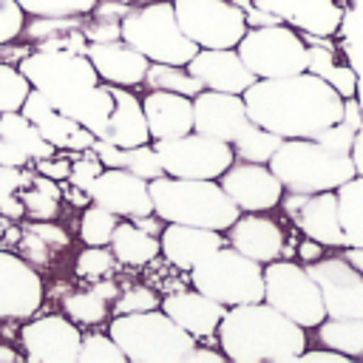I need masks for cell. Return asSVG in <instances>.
<instances>
[{"label": "cell", "mask_w": 363, "mask_h": 363, "mask_svg": "<svg viewBox=\"0 0 363 363\" xmlns=\"http://www.w3.org/2000/svg\"><path fill=\"white\" fill-rule=\"evenodd\" d=\"M0 136L6 142H11L17 150H23L31 162L37 159H45V156H54L57 147L40 133V128L23 113V111H9V113H0Z\"/></svg>", "instance_id": "30"}, {"label": "cell", "mask_w": 363, "mask_h": 363, "mask_svg": "<svg viewBox=\"0 0 363 363\" xmlns=\"http://www.w3.org/2000/svg\"><path fill=\"white\" fill-rule=\"evenodd\" d=\"M122 3H130V6H136V3H139V0H122Z\"/></svg>", "instance_id": "62"}, {"label": "cell", "mask_w": 363, "mask_h": 363, "mask_svg": "<svg viewBox=\"0 0 363 363\" xmlns=\"http://www.w3.org/2000/svg\"><path fill=\"white\" fill-rule=\"evenodd\" d=\"M113 261H116V255H113L111 247H88L85 244V250L77 255V267L74 269H77L79 278L99 281L113 269Z\"/></svg>", "instance_id": "43"}, {"label": "cell", "mask_w": 363, "mask_h": 363, "mask_svg": "<svg viewBox=\"0 0 363 363\" xmlns=\"http://www.w3.org/2000/svg\"><path fill=\"white\" fill-rule=\"evenodd\" d=\"M335 193L346 247H363V176H352Z\"/></svg>", "instance_id": "33"}, {"label": "cell", "mask_w": 363, "mask_h": 363, "mask_svg": "<svg viewBox=\"0 0 363 363\" xmlns=\"http://www.w3.org/2000/svg\"><path fill=\"white\" fill-rule=\"evenodd\" d=\"M43 303V278L31 261L0 250V320L31 318Z\"/></svg>", "instance_id": "18"}, {"label": "cell", "mask_w": 363, "mask_h": 363, "mask_svg": "<svg viewBox=\"0 0 363 363\" xmlns=\"http://www.w3.org/2000/svg\"><path fill=\"white\" fill-rule=\"evenodd\" d=\"M31 159L23 153V150H17L11 142H6L3 136H0V164H11V167H26Z\"/></svg>", "instance_id": "55"}, {"label": "cell", "mask_w": 363, "mask_h": 363, "mask_svg": "<svg viewBox=\"0 0 363 363\" xmlns=\"http://www.w3.org/2000/svg\"><path fill=\"white\" fill-rule=\"evenodd\" d=\"M298 363H352V357H346L329 346H318V349H303Z\"/></svg>", "instance_id": "53"}, {"label": "cell", "mask_w": 363, "mask_h": 363, "mask_svg": "<svg viewBox=\"0 0 363 363\" xmlns=\"http://www.w3.org/2000/svg\"><path fill=\"white\" fill-rule=\"evenodd\" d=\"M108 247L113 250L116 261L119 264H128V267H145V264H150L162 252L159 235H150L133 218H125V221L116 224L113 238H111Z\"/></svg>", "instance_id": "29"}, {"label": "cell", "mask_w": 363, "mask_h": 363, "mask_svg": "<svg viewBox=\"0 0 363 363\" xmlns=\"http://www.w3.org/2000/svg\"><path fill=\"white\" fill-rule=\"evenodd\" d=\"M173 11L199 48H235L250 28L244 9L233 0H173Z\"/></svg>", "instance_id": "12"}, {"label": "cell", "mask_w": 363, "mask_h": 363, "mask_svg": "<svg viewBox=\"0 0 363 363\" xmlns=\"http://www.w3.org/2000/svg\"><path fill=\"white\" fill-rule=\"evenodd\" d=\"M278 207H284V213L295 221V227L306 238L323 244L326 250H343L346 247L335 190H323V193H292V190H286Z\"/></svg>", "instance_id": "14"}, {"label": "cell", "mask_w": 363, "mask_h": 363, "mask_svg": "<svg viewBox=\"0 0 363 363\" xmlns=\"http://www.w3.org/2000/svg\"><path fill=\"white\" fill-rule=\"evenodd\" d=\"M184 332H190L196 340H204V337H216L218 332V323L227 312L224 303L207 298L204 292H199L196 286L193 289H182V292H170L162 298L159 303Z\"/></svg>", "instance_id": "24"}, {"label": "cell", "mask_w": 363, "mask_h": 363, "mask_svg": "<svg viewBox=\"0 0 363 363\" xmlns=\"http://www.w3.org/2000/svg\"><path fill=\"white\" fill-rule=\"evenodd\" d=\"M17 65L28 77L31 88L45 94L57 111L77 119L96 136L105 133L113 111V94L111 85L99 79L88 54L34 48Z\"/></svg>", "instance_id": "2"}, {"label": "cell", "mask_w": 363, "mask_h": 363, "mask_svg": "<svg viewBox=\"0 0 363 363\" xmlns=\"http://www.w3.org/2000/svg\"><path fill=\"white\" fill-rule=\"evenodd\" d=\"M20 343L31 363H77L82 332L68 315H45L20 329Z\"/></svg>", "instance_id": "16"}, {"label": "cell", "mask_w": 363, "mask_h": 363, "mask_svg": "<svg viewBox=\"0 0 363 363\" xmlns=\"http://www.w3.org/2000/svg\"><path fill=\"white\" fill-rule=\"evenodd\" d=\"M318 281L326 318H363V272L340 252L306 264Z\"/></svg>", "instance_id": "13"}, {"label": "cell", "mask_w": 363, "mask_h": 363, "mask_svg": "<svg viewBox=\"0 0 363 363\" xmlns=\"http://www.w3.org/2000/svg\"><path fill=\"white\" fill-rule=\"evenodd\" d=\"M227 244L238 252L250 255L258 264H269L275 258H286V235L281 224L269 213H241L227 230Z\"/></svg>", "instance_id": "19"}, {"label": "cell", "mask_w": 363, "mask_h": 363, "mask_svg": "<svg viewBox=\"0 0 363 363\" xmlns=\"http://www.w3.org/2000/svg\"><path fill=\"white\" fill-rule=\"evenodd\" d=\"M343 122H346V125H352L357 133L363 130V113H360V108H357V99H354V96H349V99L343 102Z\"/></svg>", "instance_id": "56"}, {"label": "cell", "mask_w": 363, "mask_h": 363, "mask_svg": "<svg viewBox=\"0 0 363 363\" xmlns=\"http://www.w3.org/2000/svg\"><path fill=\"white\" fill-rule=\"evenodd\" d=\"M122 40L142 51L150 62L187 65L199 51V45L182 31L173 0L130 6V11L122 17Z\"/></svg>", "instance_id": "7"}, {"label": "cell", "mask_w": 363, "mask_h": 363, "mask_svg": "<svg viewBox=\"0 0 363 363\" xmlns=\"http://www.w3.org/2000/svg\"><path fill=\"white\" fill-rule=\"evenodd\" d=\"M26 230L37 233V235H40L45 244H51V247H65V244H68V233H65L62 227L51 224V221H34V224H26Z\"/></svg>", "instance_id": "51"}, {"label": "cell", "mask_w": 363, "mask_h": 363, "mask_svg": "<svg viewBox=\"0 0 363 363\" xmlns=\"http://www.w3.org/2000/svg\"><path fill=\"white\" fill-rule=\"evenodd\" d=\"M309 71L318 74L320 79H326L343 99H349V96L357 94V77H354V71L346 62L337 60V51L329 43L309 45Z\"/></svg>", "instance_id": "31"}, {"label": "cell", "mask_w": 363, "mask_h": 363, "mask_svg": "<svg viewBox=\"0 0 363 363\" xmlns=\"http://www.w3.org/2000/svg\"><path fill=\"white\" fill-rule=\"evenodd\" d=\"M230 363H298L306 349V329L267 301L230 306L216 332Z\"/></svg>", "instance_id": "3"}, {"label": "cell", "mask_w": 363, "mask_h": 363, "mask_svg": "<svg viewBox=\"0 0 363 363\" xmlns=\"http://www.w3.org/2000/svg\"><path fill=\"white\" fill-rule=\"evenodd\" d=\"M102 162H99V156L94 153V147H88V150H77V159L71 162V176H68V182L77 187V190H82V193H88V187H91V182L102 173Z\"/></svg>", "instance_id": "44"}, {"label": "cell", "mask_w": 363, "mask_h": 363, "mask_svg": "<svg viewBox=\"0 0 363 363\" xmlns=\"http://www.w3.org/2000/svg\"><path fill=\"white\" fill-rule=\"evenodd\" d=\"M162 301L150 286H130L125 292H119L116 303H113V315H125V312H145V309H156Z\"/></svg>", "instance_id": "46"}, {"label": "cell", "mask_w": 363, "mask_h": 363, "mask_svg": "<svg viewBox=\"0 0 363 363\" xmlns=\"http://www.w3.org/2000/svg\"><path fill=\"white\" fill-rule=\"evenodd\" d=\"M264 301L303 329H315L326 318L318 281L309 275L306 264L292 258H275L264 264Z\"/></svg>", "instance_id": "10"}, {"label": "cell", "mask_w": 363, "mask_h": 363, "mask_svg": "<svg viewBox=\"0 0 363 363\" xmlns=\"http://www.w3.org/2000/svg\"><path fill=\"white\" fill-rule=\"evenodd\" d=\"M119 224V216L99 207V204H88L82 210V218H79V238L82 244L88 247H108L111 238H113V230Z\"/></svg>", "instance_id": "37"}, {"label": "cell", "mask_w": 363, "mask_h": 363, "mask_svg": "<svg viewBox=\"0 0 363 363\" xmlns=\"http://www.w3.org/2000/svg\"><path fill=\"white\" fill-rule=\"evenodd\" d=\"M281 136L278 133H272V130H267V128H261L258 122H247L241 130H238V136L230 142L233 145V150H235V159H244V162H264V164H269V159H272V153L281 147Z\"/></svg>", "instance_id": "34"}, {"label": "cell", "mask_w": 363, "mask_h": 363, "mask_svg": "<svg viewBox=\"0 0 363 363\" xmlns=\"http://www.w3.org/2000/svg\"><path fill=\"white\" fill-rule=\"evenodd\" d=\"M31 182L28 173H23V167H11V164H0V216L6 218H20L26 213L17 190L26 187Z\"/></svg>", "instance_id": "40"}, {"label": "cell", "mask_w": 363, "mask_h": 363, "mask_svg": "<svg viewBox=\"0 0 363 363\" xmlns=\"http://www.w3.org/2000/svg\"><path fill=\"white\" fill-rule=\"evenodd\" d=\"M34 164H37V173H43L48 179H57V182H68V176H71V162L68 159L54 162V156H45V159H37Z\"/></svg>", "instance_id": "52"}, {"label": "cell", "mask_w": 363, "mask_h": 363, "mask_svg": "<svg viewBox=\"0 0 363 363\" xmlns=\"http://www.w3.org/2000/svg\"><path fill=\"white\" fill-rule=\"evenodd\" d=\"M247 122L250 113L241 94L204 88L201 94L193 96V130L199 133H207L221 142H233Z\"/></svg>", "instance_id": "20"}, {"label": "cell", "mask_w": 363, "mask_h": 363, "mask_svg": "<svg viewBox=\"0 0 363 363\" xmlns=\"http://www.w3.org/2000/svg\"><path fill=\"white\" fill-rule=\"evenodd\" d=\"M77 363H128V357L119 349V343L111 337V332L108 335L88 332V335H82Z\"/></svg>", "instance_id": "41"}, {"label": "cell", "mask_w": 363, "mask_h": 363, "mask_svg": "<svg viewBox=\"0 0 363 363\" xmlns=\"http://www.w3.org/2000/svg\"><path fill=\"white\" fill-rule=\"evenodd\" d=\"M272 173L281 179L284 190L292 193H323L337 190L354 173L352 153H337L318 139H284L269 159Z\"/></svg>", "instance_id": "6"}, {"label": "cell", "mask_w": 363, "mask_h": 363, "mask_svg": "<svg viewBox=\"0 0 363 363\" xmlns=\"http://www.w3.org/2000/svg\"><path fill=\"white\" fill-rule=\"evenodd\" d=\"M82 14H71V17H34V23H28L23 28L26 37L31 40H45V37H54L60 31H68V28H82Z\"/></svg>", "instance_id": "45"}, {"label": "cell", "mask_w": 363, "mask_h": 363, "mask_svg": "<svg viewBox=\"0 0 363 363\" xmlns=\"http://www.w3.org/2000/svg\"><path fill=\"white\" fill-rule=\"evenodd\" d=\"M20 111L40 128V133H43L57 150H71V153H77V150L94 147V142H96V133H94V130L82 128L77 119H71V116H65L62 111H57V108L45 99V94H40L37 88L28 91V96H26V102H23Z\"/></svg>", "instance_id": "21"}, {"label": "cell", "mask_w": 363, "mask_h": 363, "mask_svg": "<svg viewBox=\"0 0 363 363\" xmlns=\"http://www.w3.org/2000/svg\"><path fill=\"white\" fill-rule=\"evenodd\" d=\"M88 199L119 218H136L153 213L150 182L125 170V167H102V173L91 182Z\"/></svg>", "instance_id": "17"}, {"label": "cell", "mask_w": 363, "mask_h": 363, "mask_svg": "<svg viewBox=\"0 0 363 363\" xmlns=\"http://www.w3.org/2000/svg\"><path fill=\"white\" fill-rule=\"evenodd\" d=\"M352 162H354V173L363 176V130L357 133V139L352 145Z\"/></svg>", "instance_id": "58"}, {"label": "cell", "mask_w": 363, "mask_h": 363, "mask_svg": "<svg viewBox=\"0 0 363 363\" xmlns=\"http://www.w3.org/2000/svg\"><path fill=\"white\" fill-rule=\"evenodd\" d=\"M108 332L130 363H182L199 343L162 306L113 315Z\"/></svg>", "instance_id": "5"}, {"label": "cell", "mask_w": 363, "mask_h": 363, "mask_svg": "<svg viewBox=\"0 0 363 363\" xmlns=\"http://www.w3.org/2000/svg\"><path fill=\"white\" fill-rule=\"evenodd\" d=\"M218 182L241 213H272L286 193L281 179L264 162L235 159Z\"/></svg>", "instance_id": "15"}, {"label": "cell", "mask_w": 363, "mask_h": 363, "mask_svg": "<svg viewBox=\"0 0 363 363\" xmlns=\"http://www.w3.org/2000/svg\"><path fill=\"white\" fill-rule=\"evenodd\" d=\"M17 363V360H23V354H17L11 346H0V363Z\"/></svg>", "instance_id": "61"}, {"label": "cell", "mask_w": 363, "mask_h": 363, "mask_svg": "<svg viewBox=\"0 0 363 363\" xmlns=\"http://www.w3.org/2000/svg\"><path fill=\"white\" fill-rule=\"evenodd\" d=\"M111 94H113V111H111L108 128L99 139L113 142L119 147H136V145L153 142L142 99L130 88H122V85H111Z\"/></svg>", "instance_id": "27"}, {"label": "cell", "mask_w": 363, "mask_h": 363, "mask_svg": "<svg viewBox=\"0 0 363 363\" xmlns=\"http://www.w3.org/2000/svg\"><path fill=\"white\" fill-rule=\"evenodd\" d=\"M323 244H318V241H312V238H306L303 244H301V261L303 264H312V261H318V258H323Z\"/></svg>", "instance_id": "57"}, {"label": "cell", "mask_w": 363, "mask_h": 363, "mask_svg": "<svg viewBox=\"0 0 363 363\" xmlns=\"http://www.w3.org/2000/svg\"><path fill=\"white\" fill-rule=\"evenodd\" d=\"M85 54L94 62V68H96V74H99L102 82L122 85V88L145 85L150 60L142 51H136L130 43H125L122 37L119 40H111V43H88V51Z\"/></svg>", "instance_id": "22"}, {"label": "cell", "mask_w": 363, "mask_h": 363, "mask_svg": "<svg viewBox=\"0 0 363 363\" xmlns=\"http://www.w3.org/2000/svg\"><path fill=\"white\" fill-rule=\"evenodd\" d=\"M187 68L210 91L244 94L255 82V74L247 68L238 48H199L196 57L187 62Z\"/></svg>", "instance_id": "23"}, {"label": "cell", "mask_w": 363, "mask_h": 363, "mask_svg": "<svg viewBox=\"0 0 363 363\" xmlns=\"http://www.w3.org/2000/svg\"><path fill=\"white\" fill-rule=\"evenodd\" d=\"M20 9L31 17H71V14H91L96 0H17Z\"/></svg>", "instance_id": "42"}, {"label": "cell", "mask_w": 363, "mask_h": 363, "mask_svg": "<svg viewBox=\"0 0 363 363\" xmlns=\"http://www.w3.org/2000/svg\"><path fill=\"white\" fill-rule=\"evenodd\" d=\"M94 289H96V292H99L105 301H111V298H116V295H119V286H116L113 281H102V278L94 284Z\"/></svg>", "instance_id": "59"}, {"label": "cell", "mask_w": 363, "mask_h": 363, "mask_svg": "<svg viewBox=\"0 0 363 363\" xmlns=\"http://www.w3.org/2000/svg\"><path fill=\"white\" fill-rule=\"evenodd\" d=\"M315 139H318L320 145H326L329 150H337V153H352V145H354V139H357V130L340 119V122H335V125L323 128V130H320Z\"/></svg>", "instance_id": "48"}, {"label": "cell", "mask_w": 363, "mask_h": 363, "mask_svg": "<svg viewBox=\"0 0 363 363\" xmlns=\"http://www.w3.org/2000/svg\"><path fill=\"white\" fill-rule=\"evenodd\" d=\"M150 199L153 213L164 224H193L224 233L241 216L218 179H179L162 173L150 179Z\"/></svg>", "instance_id": "4"}, {"label": "cell", "mask_w": 363, "mask_h": 363, "mask_svg": "<svg viewBox=\"0 0 363 363\" xmlns=\"http://www.w3.org/2000/svg\"><path fill=\"white\" fill-rule=\"evenodd\" d=\"M28 91H31V82L20 71V65L0 62V113L20 111L26 96H28Z\"/></svg>", "instance_id": "39"}, {"label": "cell", "mask_w": 363, "mask_h": 363, "mask_svg": "<svg viewBox=\"0 0 363 363\" xmlns=\"http://www.w3.org/2000/svg\"><path fill=\"white\" fill-rule=\"evenodd\" d=\"M145 85L147 88H159V91L184 94V96H196V94L204 91L201 79L187 65H173V62H150Z\"/></svg>", "instance_id": "36"}, {"label": "cell", "mask_w": 363, "mask_h": 363, "mask_svg": "<svg viewBox=\"0 0 363 363\" xmlns=\"http://www.w3.org/2000/svg\"><path fill=\"white\" fill-rule=\"evenodd\" d=\"M159 244H162V255L173 267L190 272L213 250L224 247L227 235L221 230H207V227H193V224H164Z\"/></svg>", "instance_id": "25"}, {"label": "cell", "mask_w": 363, "mask_h": 363, "mask_svg": "<svg viewBox=\"0 0 363 363\" xmlns=\"http://www.w3.org/2000/svg\"><path fill=\"white\" fill-rule=\"evenodd\" d=\"M267 11H272L281 23H292L312 31H332L335 28V6L332 0H255Z\"/></svg>", "instance_id": "28"}, {"label": "cell", "mask_w": 363, "mask_h": 363, "mask_svg": "<svg viewBox=\"0 0 363 363\" xmlns=\"http://www.w3.org/2000/svg\"><path fill=\"white\" fill-rule=\"evenodd\" d=\"M48 247H51V244H45L37 233L23 230V235H20V250H23V258H26V261H31V264H45V261H48Z\"/></svg>", "instance_id": "50"}, {"label": "cell", "mask_w": 363, "mask_h": 363, "mask_svg": "<svg viewBox=\"0 0 363 363\" xmlns=\"http://www.w3.org/2000/svg\"><path fill=\"white\" fill-rule=\"evenodd\" d=\"M252 122L281 139H315L323 128L343 119V96L318 74L255 79L244 94Z\"/></svg>", "instance_id": "1"}, {"label": "cell", "mask_w": 363, "mask_h": 363, "mask_svg": "<svg viewBox=\"0 0 363 363\" xmlns=\"http://www.w3.org/2000/svg\"><path fill=\"white\" fill-rule=\"evenodd\" d=\"M182 363H227V354L218 349V352H213V349H201L199 343L184 354V360Z\"/></svg>", "instance_id": "54"}, {"label": "cell", "mask_w": 363, "mask_h": 363, "mask_svg": "<svg viewBox=\"0 0 363 363\" xmlns=\"http://www.w3.org/2000/svg\"><path fill=\"white\" fill-rule=\"evenodd\" d=\"M26 28V11L17 0H0V45L20 37Z\"/></svg>", "instance_id": "47"}, {"label": "cell", "mask_w": 363, "mask_h": 363, "mask_svg": "<svg viewBox=\"0 0 363 363\" xmlns=\"http://www.w3.org/2000/svg\"><path fill=\"white\" fill-rule=\"evenodd\" d=\"M235 48L247 68L255 74V79H275L309 71L306 37L289 23L250 26Z\"/></svg>", "instance_id": "9"}, {"label": "cell", "mask_w": 363, "mask_h": 363, "mask_svg": "<svg viewBox=\"0 0 363 363\" xmlns=\"http://www.w3.org/2000/svg\"><path fill=\"white\" fill-rule=\"evenodd\" d=\"M62 309L65 315L79 323V326H96L108 318V301L96 292V289H85V292H68L62 298Z\"/></svg>", "instance_id": "38"}, {"label": "cell", "mask_w": 363, "mask_h": 363, "mask_svg": "<svg viewBox=\"0 0 363 363\" xmlns=\"http://www.w3.org/2000/svg\"><path fill=\"white\" fill-rule=\"evenodd\" d=\"M82 34L88 37V43H111L122 37V23L96 17L94 23H82Z\"/></svg>", "instance_id": "49"}, {"label": "cell", "mask_w": 363, "mask_h": 363, "mask_svg": "<svg viewBox=\"0 0 363 363\" xmlns=\"http://www.w3.org/2000/svg\"><path fill=\"white\" fill-rule=\"evenodd\" d=\"M340 252H343V255H346V258H349V261L363 272V247H343Z\"/></svg>", "instance_id": "60"}, {"label": "cell", "mask_w": 363, "mask_h": 363, "mask_svg": "<svg viewBox=\"0 0 363 363\" xmlns=\"http://www.w3.org/2000/svg\"><path fill=\"white\" fill-rule=\"evenodd\" d=\"M190 284L227 309L264 301V264L224 244L190 269Z\"/></svg>", "instance_id": "8"}, {"label": "cell", "mask_w": 363, "mask_h": 363, "mask_svg": "<svg viewBox=\"0 0 363 363\" xmlns=\"http://www.w3.org/2000/svg\"><path fill=\"white\" fill-rule=\"evenodd\" d=\"M318 343L352 360H363V318H323L315 326Z\"/></svg>", "instance_id": "32"}, {"label": "cell", "mask_w": 363, "mask_h": 363, "mask_svg": "<svg viewBox=\"0 0 363 363\" xmlns=\"http://www.w3.org/2000/svg\"><path fill=\"white\" fill-rule=\"evenodd\" d=\"M60 199H62V190H60L57 179H48L43 173L31 176L28 190L20 193V201L26 207V213L37 221H51L60 210Z\"/></svg>", "instance_id": "35"}, {"label": "cell", "mask_w": 363, "mask_h": 363, "mask_svg": "<svg viewBox=\"0 0 363 363\" xmlns=\"http://www.w3.org/2000/svg\"><path fill=\"white\" fill-rule=\"evenodd\" d=\"M142 108L153 139H173L193 130V96L147 88V94L142 96Z\"/></svg>", "instance_id": "26"}, {"label": "cell", "mask_w": 363, "mask_h": 363, "mask_svg": "<svg viewBox=\"0 0 363 363\" xmlns=\"http://www.w3.org/2000/svg\"><path fill=\"white\" fill-rule=\"evenodd\" d=\"M153 147L162 159V170L179 179H221L235 162V150L230 142L213 139L199 130L173 139H153Z\"/></svg>", "instance_id": "11"}]
</instances>
